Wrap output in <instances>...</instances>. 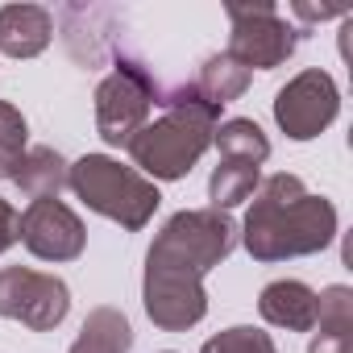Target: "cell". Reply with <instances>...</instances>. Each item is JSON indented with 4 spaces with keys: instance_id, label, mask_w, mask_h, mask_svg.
<instances>
[{
    "instance_id": "6da1fadb",
    "label": "cell",
    "mask_w": 353,
    "mask_h": 353,
    "mask_svg": "<svg viewBox=\"0 0 353 353\" xmlns=\"http://www.w3.org/2000/svg\"><path fill=\"white\" fill-rule=\"evenodd\" d=\"M241 233L229 212L183 208L174 212L145 254L141 303L162 332H188L208 316L204 274L237 250Z\"/></svg>"
},
{
    "instance_id": "7a4b0ae2",
    "label": "cell",
    "mask_w": 353,
    "mask_h": 353,
    "mask_svg": "<svg viewBox=\"0 0 353 353\" xmlns=\"http://www.w3.org/2000/svg\"><path fill=\"white\" fill-rule=\"evenodd\" d=\"M241 245L254 262H287L312 258L332 245L336 237V208L324 196H312L299 174H270L258 183L245 225L237 229Z\"/></svg>"
},
{
    "instance_id": "3957f363",
    "label": "cell",
    "mask_w": 353,
    "mask_h": 353,
    "mask_svg": "<svg viewBox=\"0 0 353 353\" xmlns=\"http://www.w3.org/2000/svg\"><path fill=\"white\" fill-rule=\"evenodd\" d=\"M154 108H162L158 121H145L137 137L125 145L133 158V170L145 179H183L192 166L212 145V133L221 125V104H208L196 83H174L162 88Z\"/></svg>"
},
{
    "instance_id": "277c9868",
    "label": "cell",
    "mask_w": 353,
    "mask_h": 353,
    "mask_svg": "<svg viewBox=\"0 0 353 353\" xmlns=\"http://www.w3.org/2000/svg\"><path fill=\"white\" fill-rule=\"evenodd\" d=\"M67 188L92 208L100 212L104 221L121 225L125 233H137L154 221L162 196L158 188L145 179V174H137L133 166H121L117 158L108 154H83L79 162H71L67 170Z\"/></svg>"
},
{
    "instance_id": "5b68a950",
    "label": "cell",
    "mask_w": 353,
    "mask_h": 353,
    "mask_svg": "<svg viewBox=\"0 0 353 353\" xmlns=\"http://www.w3.org/2000/svg\"><path fill=\"white\" fill-rule=\"evenodd\" d=\"M158 92H162L158 75L141 59L117 50L112 54V75H104L100 88H96V133L108 145H129L137 137V129L150 121V108H154Z\"/></svg>"
},
{
    "instance_id": "8992f818",
    "label": "cell",
    "mask_w": 353,
    "mask_h": 353,
    "mask_svg": "<svg viewBox=\"0 0 353 353\" xmlns=\"http://www.w3.org/2000/svg\"><path fill=\"white\" fill-rule=\"evenodd\" d=\"M229 59H237L250 75L254 71H274L283 67L295 46H299V30L287 26V17L274 5H229Z\"/></svg>"
},
{
    "instance_id": "52a82bcc",
    "label": "cell",
    "mask_w": 353,
    "mask_h": 353,
    "mask_svg": "<svg viewBox=\"0 0 353 353\" xmlns=\"http://www.w3.org/2000/svg\"><path fill=\"white\" fill-rule=\"evenodd\" d=\"M71 291L63 279L30 270V266H5L0 270V316L17 320L34 332H50L67 320Z\"/></svg>"
},
{
    "instance_id": "ba28073f",
    "label": "cell",
    "mask_w": 353,
    "mask_h": 353,
    "mask_svg": "<svg viewBox=\"0 0 353 353\" xmlns=\"http://www.w3.org/2000/svg\"><path fill=\"white\" fill-rule=\"evenodd\" d=\"M341 112V92L332 83L328 71L312 67V71H299L287 88H279L274 96V121L279 129L291 137V141H312L320 137Z\"/></svg>"
},
{
    "instance_id": "9c48e42d",
    "label": "cell",
    "mask_w": 353,
    "mask_h": 353,
    "mask_svg": "<svg viewBox=\"0 0 353 353\" xmlns=\"http://www.w3.org/2000/svg\"><path fill=\"white\" fill-rule=\"evenodd\" d=\"M17 241L42 262H75L88 245V229L59 196H46L17 216Z\"/></svg>"
},
{
    "instance_id": "30bf717a",
    "label": "cell",
    "mask_w": 353,
    "mask_h": 353,
    "mask_svg": "<svg viewBox=\"0 0 353 353\" xmlns=\"http://www.w3.org/2000/svg\"><path fill=\"white\" fill-rule=\"evenodd\" d=\"M63 21V42L71 50V59L79 67H104L121 46H117V30L112 21H121L117 9H100V5H67L59 9Z\"/></svg>"
},
{
    "instance_id": "8fae6325",
    "label": "cell",
    "mask_w": 353,
    "mask_h": 353,
    "mask_svg": "<svg viewBox=\"0 0 353 353\" xmlns=\"http://www.w3.org/2000/svg\"><path fill=\"white\" fill-rule=\"evenodd\" d=\"M258 312L266 324L287 328V332H312L316 328V312H320V295L299 283V279H279L266 283L258 295Z\"/></svg>"
},
{
    "instance_id": "7c38bea8",
    "label": "cell",
    "mask_w": 353,
    "mask_h": 353,
    "mask_svg": "<svg viewBox=\"0 0 353 353\" xmlns=\"http://www.w3.org/2000/svg\"><path fill=\"white\" fill-rule=\"evenodd\" d=\"M54 38V13L42 5H5L0 9V54L38 59Z\"/></svg>"
},
{
    "instance_id": "4fadbf2b",
    "label": "cell",
    "mask_w": 353,
    "mask_h": 353,
    "mask_svg": "<svg viewBox=\"0 0 353 353\" xmlns=\"http://www.w3.org/2000/svg\"><path fill=\"white\" fill-rule=\"evenodd\" d=\"M307 353H353V291L345 283L320 291V312Z\"/></svg>"
},
{
    "instance_id": "5bb4252c",
    "label": "cell",
    "mask_w": 353,
    "mask_h": 353,
    "mask_svg": "<svg viewBox=\"0 0 353 353\" xmlns=\"http://www.w3.org/2000/svg\"><path fill=\"white\" fill-rule=\"evenodd\" d=\"M67 158L54 150V145H34L21 154V166L13 174V183L30 196V200H46V196H59L67 188Z\"/></svg>"
},
{
    "instance_id": "9a60e30c",
    "label": "cell",
    "mask_w": 353,
    "mask_h": 353,
    "mask_svg": "<svg viewBox=\"0 0 353 353\" xmlns=\"http://www.w3.org/2000/svg\"><path fill=\"white\" fill-rule=\"evenodd\" d=\"M133 349V324L121 307H92L71 353H129Z\"/></svg>"
},
{
    "instance_id": "2e32d148",
    "label": "cell",
    "mask_w": 353,
    "mask_h": 353,
    "mask_svg": "<svg viewBox=\"0 0 353 353\" xmlns=\"http://www.w3.org/2000/svg\"><path fill=\"white\" fill-rule=\"evenodd\" d=\"M212 141H216V150H221L225 162H250V166H262V162L270 158V141H266V133L258 129V121H250V117H233V121L216 125Z\"/></svg>"
},
{
    "instance_id": "e0dca14e",
    "label": "cell",
    "mask_w": 353,
    "mask_h": 353,
    "mask_svg": "<svg viewBox=\"0 0 353 353\" xmlns=\"http://www.w3.org/2000/svg\"><path fill=\"white\" fill-rule=\"evenodd\" d=\"M245 88H250V71L237 59H229V54H208L204 67H200V75H196V92L208 104H221V108L229 100L245 96Z\"/></svg>"
},
{
    "instance_id": "ac0fdd59",
    "label": "cell",
    "mask_w": 353,
    "mask_h": 353,
    "mask_svg": "<svg viewBox=\"0 0 353 353\" xmlns=\"http://www.w3.org/2000/svg\"><path fill=\"white\" fill-rule=\"evenodd\" d=\"M254 192H258V166H250V162H221L208 179V200L216 212L245 204Z\"/></svg>"
},
{
    "instance_id": "d6986e66",
    "label": "cell",
    "mask_w": 353,
    "mask_h": 353,
    "mask_svg": "<svg viewBox=\"0 0 353 353\" xmlns=\"http://www.w3.org/2000/svg\"><path fill=\"white\" fill-rule=\"evenodd\" d=\"M21 154H26V117L9 100H0V179L17 174Z\"/></svg>"
},
{
    "instance_id": "ffe728a7",
    "label": "cell",
    "mask_w": 353,
    "mask_h": 353,
    "mask_svg": "<svg viewBox=\"0 0 353 353\" xmlns=\"http://www.w3.org/2000/svg\"><path fill=\"white\" fill-rule=\"evenodd\" d=\"M200 353H279V345L270 341V332L250 328V324H237V328H225L212 341H204Z\"/></svg>"
},
{
    "instance_id": "44dd1931",
    "label": "cell",
    "mask_w": 353,
    "mask_h": 353,
    "mask_svg": "<svg viewBox=\"0 0 353 353\" xmlns=\"http://www.w3.org/2000/svg\"><path fill=\"white\" fill-rule=\"evenodd\" d=\"M291 13H295L299 21H332V17H349L345 5H312V0H295Z\"/></svg>"
},
{
    "instance_id": "7402d4cb",
    "label": "cell",
    "mask_w": 353,
    "mask_h": 353,
    "mask_svg": "<svg viewBox=\"0 0 353 353\" xmlns=\"http://www.w3.org/2000/svg\"><path fill=\"white\" fill-rule=\"evenodd\" d=\"M17 245V208L0 196V254Z\"/></svg>"
},
{
    "instance_id": "603a6c76",
    "label": "cell",
    "mask_w": 353,
    "mask_h": 353,
    "mask_svg": "<svg viewBox=\"0 0 353 353\" xmlns=\"http://www.w3.org/2000/svg\"><path fill=\"white\" fill-rule=\"evenodd\" d=\"M166 353H170V349H166Z\"/></svg>"
}]
</instances>
